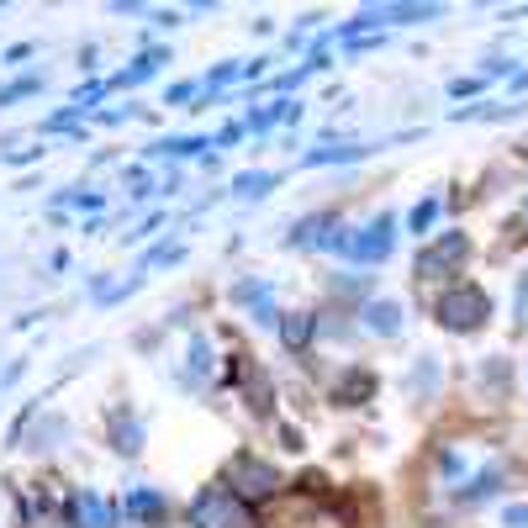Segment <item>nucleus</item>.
<instances>
[{"label":"nucleus","instance_id":"5701e85b","mask_svg":"<svg viewBox=\"0 0 528 528\" xmlns=\"http://www.w3.org/2000/svg\"><path fill=\"white\" fill-rule=\"evenodd\" d=\"M502 528H528V502H507L502 507Z\"/></svg>","mask_w":528,"mask_h":528},{"label":"nucleus","instance_id":"6ab92c4d","mask_svg":"<svg viewBox=\"0 0 528 528\" xmlns=\"http://www.w3.org/2000/svg\"><path fill=\"white\" fill-rule=\"evenodd\" d=\"M32 90H43V74H22V80H11V85H0V106H11V101H22V96H32Z\"/></svg>","mask_w":528,"mask_h":528},{"label":"nucleus","instance_id":"a211bd4d","mask_svg":"<svg viewBox=\"0 0 528 528\" xmlns=\"http://www.w3.org/2000/svg\"><path fill=\"white\" fill-rule=\"evenodd\" d=\"M127 513H138V518H159V513H164V497L143 486V492H132V497H127Z\"/></svg>","mask_w":528,"mask_h":528},{"label":"nucleus","instance_id":"f257e3e1","mask_svg":"<svg viewBox=\"0 0 528 528\" xmlns=\"http://www.w3.org/2000/svg\"><path fill=\"white\" fill-rule=\"evenodd\" d=\"M191 523L196 528H259L254 513H249V502L233 497L228 486H206V492L191 502Z\"/></svg>","mask_w":528,"mask_h":528},{"label":"nucleus","instance_id":"b1692460","mask_svg":"<svg viewBox=\"0 0 528 528\" xmlns=\"http://www.w3.org/2000/svg\"><path fill=\"white\" fill-rule=\"evenodd\" d=\"M191 96H201V85H175V90H169V106H180V101H191Z\"/></svg>","mask_w":528,"mask_h":528},{"label":"nucleus","instance_id":"6e6552de","mask_svg":"<svg viewBox=\"0 0 528 528\" xmlns=\"http://www.w3.org/2000/svg\"><path fill=\"white\" fill-rule=\"evenodd\" d=\"M360 323H365V333H375V338H396V333H402V301H391V296L365 301V307H360Z\"/></svg>","mask_w":528,"mask_h":528},{"label":"nucleus","instance_id":"9d476101","mask_svg":"<svg viewBox=\"0 0 528 528\" xmlns=\"http://www.w3.org/2000/svg\"><path fill=\"white\" fill-rule=\"evenodd\" d=\"M280 185V175L275 169H243V175L233 180V196H249V201H259V196H270Z\"/></svg>","mask_w":528,"mask_h":528},{"label":"nucleus","instance_id":"dca6fc26","mask_svg":"<svg viewBox=\"0 0 528 528\" xmlns=\"http://www.w3.org/2000/svg\"><path fill=\"white\" fill-rule=\"evenodd\" d=\"M191 381H212V344L191 333Z\"/></svg>","mask_w":528,"mask_h":528},{"label":"nucleus","instance_id":"20e7f679","mask_svg":"<svg viewBox=\"0 0 528 528\" xmlns=\"http://www.w3.org/2000/svg\"><path fill=\"white\" fill-rule=\"evenodd\" d=\"M391 249H396V217L381 212L375 222H365V228L349 233V249H344V254H349L354 264H386Z\"/></svg>","mask_w":528,"mask_h":528},{"label":"nucleus","instance_id":"9b49d317","mask_svg":"<svg viewBox=\"0 0 528 528\" xmlns=\"http://www.w3.org/2000/svg\"><path fill=\"white\" fill-rule=\"evenodd\" d=\"M365 154H375V143H338V148H312L307 164L312 169L317 164H354V159H365Z\"/></svg>","mask_w":528,"mask_h":528},{"label":"nucleus","instance_id":"ddd939ff","mask_svg":"<svg viewBox=\"0 0 528 528\" xmlns=\"http://www.w3.org/2000/svg\"><path fill=\"white\" fill-rule=\"evenodd\" d=\"M497 486H502V465H486L476 481H465V486H460V492H455V502H486V497L497 492Z\"/></svg>","mask_w":528,"mask_h":528},{"label":"nucleus","instance_id":"aec40b11","mask_svg":"<svg viewBox=\"0 0 528 528\" xmlns=\"http://www.w3.org/2000/svg\"><path fill=\"white\" fill-rule=\"evenodd\" d=\"M64 439V418H43V423H32V449H53Z\"/></svg>","mask_w":528,"mask_h":528},{"label":"nucleus","instance_id":"0eeeda50","mask_svg":"<svg viewBox=\"0 0 528 528\" xmlns=\"http://www.w3.org/2000/svg\"><path fill=\"white\" fill-rule=\"evenodd\" d=\"M233 301H238V307H249V317H254L259 328H275L280 312H275V296H270V286H264V280H238Z\"/></svg>","mask_w":528,"mask_h":528},{"label":"nucleus","instance_id":"39448f33","mask_svg":"<svg viewBox=\"0 0 528 528\" xmlns=\"http://www.w3.org/2000/svg\"><path fill=\"white\" fill-rule=\"evenodd\" d=\"M465 259H470V238H465V233H444L439 243H428V249L418 254V275H423V280L449 275V270H460Z\"/></svg>","mask_w":528,"mask_h":528},{"label":"nucleus","instance_id":"f8f14e48","mask_svg":"<svg viewBox=\"0 0 528 528\" xmlns=\"http://www.w3.org/2000/svg\"><path fill=\"white\" fill-rule=\"evenodd\" d=\"M164 59H169V53H164V48H159V53H138V59H132V69H122V74H117V80H106V85H111V90H127V85H138V80H148V74H154V69L164 64Z\"/></svg>","mask_w":528,"mask_h":528},{"label":"nucleus","instance_id":"f03ea898","mask_svg":"<svg viewBox=\"0 0 528 528\" xmlns=\"http://www.w3.org/2000/svg\"><path fill=\"white\" fill-rule=\"evenodd\" d=\"M486 317H492V301H486L481 286H455V291L439 301V323L449 333H476Z\"/></svg>","mask_w":528,"mask_h":528},{"label":"nucleus","instance_id":"1a4fd4ad","mask_svg":"<svg viewBox=\"0 0 528 528\" xmlns=\"http://www.w3.org/2000/svg\"><path fill=\"white\" fill-rule=\"evenodd\" d=\"M111 449H122L127 460L143 449V423H138V412H132V407L111 412Z\"/></svg>","mask_w":528,"mask_h":528},{"label":"nucleus","instance_id":"4468645a","mask_svg":"<svg viewBox=\"0 0 528 528\" xmlns=\"http://www.w3.org/2000/svg\"><path fill=\"white\" fill-rule=\"evenodd\" d=\"M407 391L412 396H433V391H439V360H433V354H423L418 370L407 375Z\"/></svg>","mask_w":528,"mask_h":528},{"label":"nucleus","instance_id":"4be33fe9","mask_svg":"<svg viewBox=\"0 0 528 528\" xmlns=\"http://www.w3.org/2000/svg\"><path fill=\"white\" fill-rule=\"evenodd\" d=\"M513 317H518V328H528V270L518 275V296H513Z\"/></svg>","mask_w":528,"mask_h":528},{"label":"nucleus","instance_id":"423d86ee","mask_svg":"<svg viewBox=\"0 0 528 528\" xmlns=\"http://www.w3.org/2000/svg\"><path fill=\"white\" fill-rule=\"evenodd\" d=\"M69 523H74V528H117L122 513H117L106 497H96V492H74V497H69Z\"/></svg>","mask_w":528,"mask_h":528},{"label":"nucleus","instance_id":"7ed1b4c3","mask_svg":"<svg viewBox=\"0 0 528 528\" xmlns=\"http://www.w3.org/2000/svg\"><path fill=\"white\" fill-rule=\"evenodd\" d=\"M228 492L243 497V502H264V497L280 492V470L264 465V460H254V455H238V460L228 465Z\"/></svg>","mask_w":528,"mask_h":528},{"label":"nucleus","instance_id":"412c9836","mask_svg":"<svg viewBox=\"0 0 528 528\" xmlns=\"http://www.w3.org/2000/svg\"><path fill=\"white\" fill-rule=\"evenodd\" d=\"M433 217H439V201L428 196V201H418V206H412L407 228H412V233H428V228H433Z\"/></svg>","mask_w":528,"mask_h":528},{"label":"nucleus","instance_id":"2eb2a0df","mask_svg":"<svg viewBox=\"0 0 528 528\" xmlns=\"http://www.w3.org/2000/svg\"><path fill=\"white\" fill-rule=\"evenodd\" d=\"M312 328H317V323H312V312H291L286 323H280V338H286L291 349H301V344L312 338Z\"/></svg>","mask_w":528,"mask_h":528},{"label":"nucleus","instance_id":"f3484780","mask_svg":"<svg viewBox=\"0 0 528 528\" xmlns=\"http://www.w3.org/2000/svg\"><path fill=\"white\" fill-rule=\"evenodd\" d=\"M196 148H206V138H159L154 148H148V154H164V159H180V154H196Z\"/></svg>","mask_w":528,"mask_h":528}]
</instances>
